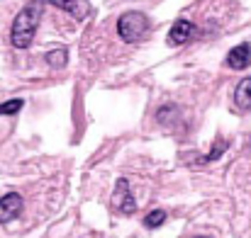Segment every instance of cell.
<instances>
[{
  "label": "cell",
  "instance_id": "6da1fadb",
  "mask_svg": "<svg viewBox=\"0 0 251 238\" xmlns=\"http://www.w3.org/2000/svg\"><path fill=\"white\" fill-rule=\"evenodd\" d=\"M39 20H42V2L39 0H32L27 7H22L12 22V32H10V39H12V46L15 49H27L37 34V27H39Z\"/></svg>",
  "mask_w": 251,
  "mask_h": 238
},
{
  "label": "cell",
  "instance_id": "7a4b0ae2",
  "mask_svg": "<svg viewBox=\"0 0 251 238\" xmlns=\"http://www.w3.org/2000/svg\"><path fill=\"white\" fill-rule=\"evenodd\" d=\"M117 34L122 42L127 44H137L142 42L147 34H149V17L144 12H125L120 20H117Z\"/></svg>",
  "mask_w": 251,
  "mask_h": 238
},
{
  "label": "cell",
  "instance_id": "3957f363",
  "mask_svg": "<svg viewBox=\"0 0 251 238\" xmlns=\"http://www.w3.org/2000/svg\"><path fill=\"white\" fill-rule=\"evenodd\" d=\"M112 204L120 214H134L137 212V202H134V195L129 190V180L127 177H120L117 180V187H115V195H112Z\"/></svg>",
  "mask_w": 251,
  "mask_h": 238
},
{
  "label": "cell",
  "instance_id": "277c9868",
  "mask_svg": "<svg viewBox=\"0 0 251 238\" xmlns=\"http://www.w3.org/2000/svg\"><path fill=\"white\" fill-rule=\"evenodd\" d=\"M22 214V197L17 192H7L0 199V224H7Z\"/></svg>",
  "mask_w": 251,
  "mask_h": 238
},
{
  "label": "cell",
  "instance_id": "5b68a950",
  "mask_svg": "<svg viewBox=\"0 0 251 238\" xmlns=\"http://www.w3.org/2000/svg\"><path fill=\"white\" fill-rule=\"evenodd\" d=\"M193 34H195V24H193V22H188V20H178V22L171 27L166 42L171 44V46H180V44L190 42V39H193Z\"/></svg>",
  "mask_w": 251,
  "mask_h": 238
},
{
  "label": "cell",
  "instance_id": "8992f818",
  "mask_svg": "<svg viewBox=\"0 0 251 238\" xmlns=\"http://www.w3.org/2000/svg\"><path fill=\"white\" fill-rule=\"evenodd\" d=\"M227 66L234 71H244L247 66H251V46L249 44H239L227 54Z\"/></svg>",
  "mask_w": 251,
  "mask_h": 238
},
{
  "label": "cell",
  "instance_id": "52a82bcc",
  "mask_svg": "<svg viewBox=\"0 0 251 238\" xmlns=\"http://www.w3.org/2000/svg\"><path fill=\"white\" fill-rule=\"evenodd\" d=\"M49 2H51L54 7H59V10L74 15L76 20H85L88 12H90V7H88L85 0H49Z\"/></svg>",
  "mask_w": 251,
  "mask_h": 238
},
{
  "label": "cell",
  "instance_id": "ba28073f",
  "mask_svg": "<svg viewBox=\"0 0 251 238\" xmlns=\"http://www.w3.org/2000/svg\"><path fill=\"white\" fill-rule=\"evenodd\" d=\"M234 105L239 112H251V78H244L234 90Z\"/></svg>",
  "mask_w": 251,
  "mask_h": 238
},
{
  "label": "cell",
  "instance_id": "9c48e42d",
  "mask_svg": "<svg viewBox=\"0 0 251 238\" xmlns=\"http://www.w3.org/2000/svg\"><path fill=\"white\" fill-rule=\"evenodd\" d=\"M66 61H69V51H66V49H54V51L47 54V64L54 66V68L66 66Z\"/></svg>",
  "mask_w": 251,
  "mask_h": 238
},
{
  "label": "cell",
  "instance_id": "30bf717a",
  "mask_svg": "<svg viewBox=\"0 0 251 238\" xmlns=\"http://www.w3.org/2000/svg\"><path fill=\"white\" fill-rule=\"evenodd\" d=\"M164 221H166V212H164V209H154V212H149V214L144 216V226H147V229H159Z\"/></svg>",
  "mask_w": 251,
  "mask_h": 238
},
{
  "label": "cell",
  "instance_id": "8fae6325",
  "mask_svg": "<svg viewBox=\"0 0 251 238\" xmlns=\"http://www.w3.org/2000/svg\"><path fill=\"white\" fill-rule=\"evenodd\" d=\"M22 105H25L22 100H7L0 105V114H17L22 109Z\"/></svg>",
  "mask_w": 251,
  "mask_h": 238
},
{
  "label": "cell",
  "instance_id": "7c38bea8",
  "mask_svg": "<svg viewBox=\"0 0 251 238\" xmlns=\"http://www.w3.org/2000/svg\"><path fill=\"white\" fill-rule=\"evenodd\" d=\"M193 238H207V236H193Z\"/></svg>",
  "mask_w": 251,
  "mask_h": 238
}]
</instances>
